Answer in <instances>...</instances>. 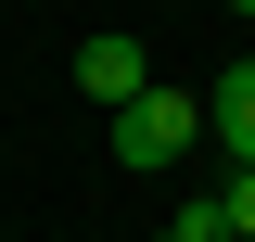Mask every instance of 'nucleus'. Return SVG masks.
I'll use <instances>...</instances> for the list:
<instances>
[{
	"instance_id": "f257e3e1",
	"label": "nucleus",
	"mask_w": 255,
	"mask_h": 242,
	"mask_svg": "<svg viewBox=\"0 0 255 242\" xmlns=\"http://www.w3.org/2000/svg\"><path fill=\"white\" fill-rule=\"evenodd\" d=\"M191 140H204V102H191V90H140V102H115V166H179Z\"/></svg>"
},
{
	"instance_id": "f03ea898",
	"label": "nucleus",
	"mask_w": 255,
	"mask_h": 242,
	"mask_svg": "<svg viewBox=\"0 0 255 242\" xmlns=\"http://www.w3.org/2000/svg\"><path fill=\"white\" fill-rule=\"evenodd\" d=\"M77 90H90V102H140V90H153L140 38H115V26H102V38H77Z\"/></svg>"
},
{
	"instance_id": "7ed1b4c3",
	"label": "nucleus",
	"mask_w": 255,
	"mask_h": 242,
	"mask_svg": "<svg viewBox=\"0 0 255 242\" xmlns=\"http://www.w3.org/2000/svg\"><path fill=\"white\" fill-rule=\"evenodd\" d=\"M204 140H217L230 166H255V64H230L217 90H204Z\"/></svg>"
},
{
	"instance_id": "20e7f679",
	"label": "nucleus",
	"mask_w": 255,
	"mask_h": 242,
	"mask_svg": "<svg viewBox=\"0 0 255 242\" xmlns=\"http://www.w3.org/2000/svg\"><path fill=\"white\" fill-rule=\"evenodd\" d=\"M217 230H230V242H255V166H230V191H217Z\"/></svg>"
},
{
	"instance_id": "39448f33",
	"label": "nucleus",
	"mask_w": 255,
	"mask_h": 242,
	"mask_svg": "<svg viewBox=\"0 0 255 242\" xmlns=\"http://www.w3.org/2000/svg\"><path fill=\"white\" fill-rule=\"evenodd\" d=\"M153 242H230V230H217V204H179V217H166Z\"/></svg>"
},
{
	"instance_id": "423d86ee",
	"label": "nucleus",
	"mask_w": 255,
	"mask_h": 242,
	"mask_svg": "<svg viewBox=\"0 0 255 242\" xmlns=\"http://www.w3.org/2000/svg\"><path fill=\"white\" fill-rule=\"evenodd\" d=\"M230 13H255V0H230Z\"/></svg>"
}]
</instances>
